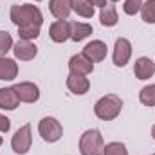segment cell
Wrapping results in <instances>:
<instances>
[{
	"label": "cell",
	"mask_w": 155,
	"mask_h": 155,
	"mask_svg": "<svg viewBox=\"0 0 155 155\" xmlns=\"http://www.w3.org/2000/svg\"><path fill=\"white\" fill-rule=\"evenodd\" d=\"M9 18L16 27L22 25H40L43 24V15L38 5L35 4H15L11 5Z\"/></svg>",
	"instance_id": "cell-1"
},
{
	"label": "cell",
	"mask_w": 155,
	"mask_h": 155,
	"mask_svg": "<svg viewBox=\"0 0 155 155\" xmlns=\"http://www.w3.org/2000/svg\"><path fill=\"white\" fill-rule=\"evenodd\" d=\"M123 110V99L117 94H105L94 105V114L101 121H114Z\"/></svg>",
	"instance_id": "cell-2"
},
{
	"label": "cell",
	"mask_w": 155,
	"mask_h": 155,
	"mask_svg": "<svg viewBox=\"0 0 155 155\" xmlns=\"http://www.w3.org/2000/svg\"><path fill=\"white\" fill-rule=\"evenodd\" d=\"M105 139L97 128H88L79 137V153L81 155H103Z\"/></svg>",
	"instance_id": "cell-3"
},
{
	"label": "cell",
	"mask_w": 155,
	"mask_h": 155,
	"mask_svg": "<svg viewBox=\"0 0 155 155\" xmlns=\"http://www.w3.org/2000/svg\"><path fill=\"white\" fill-rule=\"evenodd\" d=\"M38 134L45 143L54 144V143H58L63 137V126H61V123L56 117L47 116L38 123Z\"/></svg>",
	"instance_id": "cell-4"
},
{
	"label": "cell",
	"mask_w": 155,
	"mask_h": 155,
	"mask_svg": "<svg viewBox=\"0 0 155 155\" xmlns=\"http://www.w3.org/2000/svg\"><path fill=\"white\" fill-rule=\"evenodd\" d=\"M31 146H33V126L27 123V124L20 126L15 132V135L11 137V148H13L15 153L25 155L29 153Z\"/></svg>",
	"instance_id": "cell-5"
},
{
	"label": "cell",
	"mask_w": 155,
	"mask_h": 155,
	"mask_svg": "<svg viewBox=\"0 0 155 155\" xmlns=\"http://www.w3.org/2000/svg\"><path fill=\"white\" fill-rule=\"evenodd\" d=\"M132 58V41L128 38H117L114 43V52H112V60L116 67H124Z\"/></svg>",
	"instance_id": "cell-6"
},
{
	"label": "cell",
	"mask_w": 155,
	"mask_h": 155,
	"mask_svg": "<svg viewBox=\"0 0 155 155\" xmlns=\"http://www.w3.org/2000/svg\"><path fill=\"white\" fill-rule=\"evenodd\" d=\"M13 88L16 90L20 103H36L40 99V87L36 83H33V81H20V83H15Z\"/></svg>",
	"instance_id": "cell-7"
},
{
	"label": "cell",
	"mask_w": 155,
	"mask_h": 155,
	"mask_svg": "<svg viewBox=\"0 0 155 155\" xmlns=\"http://www.w3.org/2000/svg\"><path fill=\"white\" fill-rule=\"evenodd\" d=\"M107 52H108V47L103 40H92L88 41L85 47H83V54L92 61V63H99L107 58Z\"/></svg>",
	"instance_id": "cell-8"
},
{
	"label": "cell",
	"mask_w": 155,
	"mask_h": 155,
	"mask_svg": "<svg viewBox=\"0 0 155 155\" xmlns=\"http://www.w3.org/2000/svg\"><path fill=\"white\" fill-rule=\"evenodd\" d=\"M94 71V63L81 52V54H74L69 60V72L76 74V76H88Z\"/></svg>",
	"instance_id": "cell-9"
},
{
	"label": "cell",
	"mask_w": 155,
	"mask_h": 155,
	"mask_svg": "<svg viewBox=\"0 0 155 155\" xmlns=\"http://www.w3.org/2000/svg\"><path fill=\"white\" fill-rule=\"evenodd\" d=\"M13 54L16 60L20 61H31L36 58L38 54V47L33 43V41H27V40H18L15 45H13Z\"/></svg>",
	"instance_id": "cell-10"
},
{
	"label": "cell",
	"mask_w": 155,
	"mask_h": 155,
	"mask_svg": "<svg viewBox=\"0 0 155 155\" xmlns=\"http://www.w3.org/2000/svg\"><path fill=\"white\" fill-rule=\"evenodd\" d=\"M49 38L54 43H63L71 40V22L67 20H56L49 27Z\"/></svg>",
	"instance_id": "cell-11"
},
{
	"label": "cell",
	"mask_w": 155,
	"mask_h": 155,
	"mask_svg": "<svg viewBox=\"0 0 155 155\" xmlns=\"http://www.w3.org/2000/svg\"><path fill=\"white\" fill-rule=\"evenodd\" d=\"M134 74H135L137 79H141V81H146V79L153 78V74H155V61L152 60V58H148V56H141V58H137L135 63H134Z\"/></svg>",
	"instance_id": "cell-12"
},
{
	"label": "cell",
	"mask_w": 155,
	"mask_h": 155,
	"mask_svg": "<svg viewBox=\"0 0 155 155\" xmlns=\"http://www.w3.org/2000/svg\"><path fill=\"white\" fill-rule=\"evenodd\" d=\"M20 107L18 94L13 87H2L0 88V110H16Z\"/></svg>",
	"instance_id": "cell-13"
},
{
	"label": "cell",
	"mask_w": 155,
	"mask_h": 155,
	"mask_svg": "<svg viewBox=\"0 0 155 155\" xmlns=\"http://www.w3.org/2000/svg\"><path fill=\"white\" fill-rule=\"evenodd\" d=\"M67 88L74 96H85L90 90V79L87 76H76V74L69 72V76H67Z\"/></svg>",
	"instance_id": "cell-14"
},
{
	"label": "cell",
	"mask_w": 155,
	"mask_h": 155,
	"mask_svg": "<svg viewBox=\"0 0 155 155\" xmlns=\"http://www.w3.org/2000/svg\"><path fill=\"white\" fill-rule=\"evenodd\" d=\"M18 76V63L13 58L0 56V81H15Z\"/></svg>",
	"instance_id": "cell-15"
},
{
	"label": "cell",
	"mask_w": 155,
	"mask_h": 155,
	"mask_svg": "<svg viewBox=\"0 0 155 155\" xmlns=\"http://www.w3.org/2000/svg\"><path fill=\"white\" fill-rule=\"evenodd\" d=\"M49 11L56 20H67L72 13L71 0H49Z\"/></svg>",
	"instance_id": "cell-16"
},
{
	"label": "cell",
	"mask_w": 155,
	"mask_h": 155,
	"mask_svg": "<svg viewBox=\"0 0 155 155\" xmlns=\"http://www.w3.org/2000/svg\"><path fill=\"white\" fill-rule=\"evenodd\" d=\"M99 22L103 27H116L119 24V13H117L116 5L107 4L105 7H101L99 11Z\"/></svg>",
	"instance_id": "cell-17"
},
{
	"label": "cell",
	"mask_w": 155,
	"mask_h": 155,
	"mask_svg": "<svg viewBox=\"0 0 155 155\" xmlns=\"http://www.w3.org/2000/svg\"><path fill=\"white\" fill-rule=\"evenodd\" d=\"M92 35V25L85 22H71V40L83 41Z\"/></svg>",
	"instance_id": "cell-18"
},
{
	"label": "cell",
	"mask_w": 155,
	"mask_h": 155,
	"mask_svg": "<svg viewBox=\"0 0 155 155\" xmlns=\"http://www.w3.org/2000/svg\"><path fill=\"white\" fill-rule=\"evenodd\" d=\"M71 4H72V11L81 18H92L96 13V7L88 0H71Z\"/></svg>",
	"instance_id": "cell-19"
},
{
	"label": "cell",
	"mask_w": 155,
	"mask_h": 155,
	"mask_svg": "<svg viewBox=\"0 0 155 155\" xmlns=\"http://www.w3.org/2000/svg\"><path fill=\"white\" fill-rule=\"evenodd\" d=\"M139 101L144 105V107H155V83H150L146 87L141 88L139 92Z\"/></svg>",
	"instance_id": "cell-20"
},
{
	"label": "cell",
	"mask_w": 155,
	"mask_h": 155,
	"mask_svg": "<svg viewBox=\"0 0 155 155\" xmlns=\"http://www.w3.org/2000/svg\"><path fill=\"white\" fill-rule=\"evenodd\" d=\"M40 25H22L18 27V36L20 40H27V41H35L40 36Z\"/></svg>",
	"instance_id": "cell-21"
},
{
	"label": "cell",
	"mask_w": 155,
	"mask_h": 155,
	"mask_svg": "<svg viewBox=\"0 0 155 155\" xmlns=\"http://www.w3.org/2000/svg\"><path fill=\"white\" fill-rule=\"evenodd\" d=\"M103 155H128V148H126L124 143L112 141V143L105 144V148H103Z\"/></svg>",
	"instance_id": "cell-22"
},
{
	"label": "cell",
	"mask_w": 155,
	"mask_h": 155,
	"mask_svg": "<svg viewBox=\"0 0 155 155\" xmlns=\"http://www.w3.org/2000/svg\"><path fill=\"white\" fill-rule=\"evenodd\" d=\"M141 16L146 24H155V0H146L141 7Z\"/></svg>",
	"instance_id": "cell-23"
},
{
	"label": "cell",
	"mask_w": 155,
	"mask_h": 155,
	"mask_svg": "<svg viewBox=\"0 0 155 155\" xmlns=\"http://www.w3.org/2000/svg\"><path fill=\"white\" fill-rule=\"evenodd\" d=\"M13 36L7 31H0V56H5L9 51H13Z\"/></svg>",
	"instance_id": "cell-24"
},
{
	"label": "cell",
	"mask_w": 155,
	"mask_h": 155,
	"mask_svg": "<svg viewBox=\"0 0 155 155\" xmlns=\"http://www.w3.org/2000/svg\"><path fill=\"white\" fill-rule=\"evenodd\" d=\"M143 4H144V0H124V4H123V11H124V15L134 16V15L141 13Z\"/></svg>",
	"instance_id": "cell-25"
},
{
	"label": "cell",
	"mask_w": 155,
	"mask_h": 155,
	"mask_svg": "<svg viewBox=\"0 0 155 155\" xmlns=\"http://www.w3.org/2000/svg\"><path fill=\"white\" fill-rule=\"evenodd\" d=\"M9 130H11V119L0 114V132L2 134H7Z\"/></svg>",
	"instance_id": "cell-26"
},
{
	"label": "cell",
	"mask_w": 155,
	"mask_h": 155,
	"mask_svg": "<svg viewBox=\"0 0 155 155\" xmlns=\"http://www.w3.org/2000/svg\"><path fill=\"white\" fill-rule=\"evenodd\" d=\"M88 2H90V4H92L94 7H99V9L107 5V0H88Z\"/></svg>",
	"instance_id": "cell-27"
},
{
	"label": "cell",
	"mask_w": 155,
	"mask_h": 155,
	"mask_svg": "<svg viewBox=\"0 0 155 155\" xmlns=\"http://www.w3.org/2000/svg\"><path fill=\"white\" fill-rule=\"evenodd\" d=\"M152 137H153V141H155V124L152 126Z\"/></svg>",
	"instance_id": "cell-28"
},
{
	"label": "cell",
	"mask_w": 155,
	"mask_h": 155,
	"mask_svg": "<svg viewBox=\"0 0 155 155\" xmlns=\"http://www.w3.org/2000/svg\"><path fill=\"white\" fill-rule=\"evenodd\" d=\"M2 143H4V139H2V137H0V146H2Z\"/></svg>",
	"instance_id": "cell-29"
},
{
	"label": "cell",
	"mask_w": 155,
	"mask_h": 155,
	"mask_svg": "<svg viewBox=\"0 0 155 155\" xmlns=\"http://www.w3.org/2000/svg\"><path fill=\"white\" fill-rule=\"evenodd\" d=\"M110 2H112V4H114V2H119V0H110Z\"/></svg>",
	"instance_id": "cell-30"
},
{
	"label": "cell",
	"mask_w": 155,
	"mask_h": 155,
	"mask_svg": "<svg viewBox=\"0 0 155 155\" xmlns=\"http://www.w3.org/2000/svg\"><path fill=\"white\" fill-rule=\"evenodd\" d=\"M35 2H41V0H35Z\"/></svg>",
	"instance_id": "cell-31"
},
{
	"label": "cell",
	"mask_w": 155,
	"mask_h": 155,
	"mask_svg": "<svg viewBox=\"0 0 155 155\" xmlns=\"http://www.w3.org/2000/svg\"><path fill=\"white\" fill-rule=\"evenodd\" d=\"M153 155H155V153H153Z\"/></svg>",
	"instance_id": "cell-32"
}]
</instances>
